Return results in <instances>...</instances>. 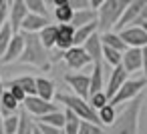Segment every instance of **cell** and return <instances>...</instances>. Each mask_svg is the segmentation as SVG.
<instances>
[{"instance_id": "23", "label": "cell", "mask_w": 147, "mask_h": 134, "mask_svg": "<svg viewBox=\"0 0 147 134\" xmlns=\"http://www.w3.org/2000/svg\"><path fill=\"white\" fill-rule=\"evenodd\" d=\"M34 128H36V120H32V114L22 108L18 112V130H16V134H32Z\"/></svg>"}, {"instance_id": "27", "label": "cell", "mask_w": 147, "mask_h": 134, "mask_svg": "<svg viewBox=\"0 0 147 134\" xmlns=\"http://www.w3.org/2000/svg\"><path fill=\"white\" fill-rule=\"evenodd\" d=\"M10 84H18L28 96L36 94V78H32V76H18V78L10 80Z\"/></svg>"}, {"instance_id": "36", "label": "cell", "mask_w": 147, "mask_h": 134, "mask_svg": "<svg viewBox=\"0 0 147 134\" xmlns=\"http://www.w3.org/2000/svg\"><path fill=\"white\" fill-rule=\"evenodd\" d=\"M8 90L14 94V98H16L18 102H24V100H26V96H28V94H26V92H24L18 84H10V82H8Z\"/></svg>"}, {"instance_id": "29", "label": "cell", "mask_w": 147, "mask_h": 134, "mask_svg": "<svg viewBox=\"0 0 147 134\" xmlns=\"http://www.w3.org/2000/svg\"><path fill=\"white\" fill-rule=\"evenodd\" d=\"M73 14H75V8L71 4H63V6H55V18L59 24H69L73 20Z\"/></svg>"}, {"instance_id": "19", "label": "cell", "mask_w": 147, "mask_h": 134, "mask_svg": "<svg viewBox=\"0 0 147 134\" xmlns=\"http://www.w3.org/2000/svg\"><path fill=\"white\" fill-rule=\"evenodd\" d=\"M101 30V26H99V18L97 20H93V22H89V24H85V26H79L77 30H75V46H83L95 32H99Z\"/></svg>"}, {"instance_id": "16", "label": "cell", "mask_w": 147, "mask_h": 134, "mask_svg": "<svg viewBox=\"0 0 147 134\" xmlns=\"http://www.w3.org/2000/svg\"><path fill=\"white\" fill-rule=\"evenodd\" d=\"M51 20L49 16H42V14H34V12H28V16L22 20V26H20V32H40L45 26H49Z\"/></svg>"}, {"instance_id": "11", "label": "cell", "mask_w": 147, "mask_h": 134, "mask_svg": "<svg viewBox=\"0 0 147 134\" xmlns=\"http://www.w3.org/2000/svg\"><path fill=\"white\" fill-rule=\"evenodd\" d=\"M121 66L133 74L137 70H143V50L141 48H135V46H129L125 52H123V60H121Z\"/></svg>"}, {"instance_id": "20", "label": "cell", "mask_w": 147, "mask_h": 134, "mask_svg": "<svg viewBox=\"0 0 147 134\" xmlns=\"http://www.w3.org/2000/svg\"><path fill=\"white\" fill-rule=\"evenodd\" d=\"M97 18H99V14H97L95 8H83V10H75L71 24L75 28H79V26H85V24H89V22H93Z\"/></svg>"}, {"instance_id": "44", "label": "cell", "mask_w": 147, "mask_h": 134, "mask_svg": "<svg viewBox=\"0 0 147 134\" xmlns=\"http://www.w3.org/2000/svg\"><path fill=\"white\" fill-rule=\"evenodd\" d=\"M139 26H141V28H143V30H145V32H147V20H143V22H141V24H139Z\"/></svg>"}, {"instance_id": "45", "label": "cell", "mask_w": 147, "mask_h": 134, "mask_svg": "<svg viewBox=\"0 0 147 134\" xmlns=\"http://www.w3.org/2000/svg\"><path fill=\"white\" fill-rule=\"evenodd\" d=\"M4 92V82H2V78H0V94Z\"/></svg>"}, {"instance_id": "37", "label": "cell", "mask_w": 147, "mask_h": 134, "mask_svg": "<svg viewBox=\"0 0 147 134\" xmlns=\"http://www.w3.org/2000/svg\"><path fill=\"white\" fill-rule=\"evenodd\" d=\"M36 126H38V130H40L42 134H63V128L51 126V124H47V122H36Z\"/></svg>"}, {"instance_id": "9", "label": "cell", "mask_w": 147, "mask_h": 134, "mask_svg": "<svg viewBox=\"0 0 147 134\" xmlns=\"http://www.w3.org/2000/svg\"><path fill=\"white\" fill-rule=\"evenodd\" d=\"M121 34V38L125 40L127 46H135V48H143L147 46V32L141 26H127L123 30H117Z\"/></svg>"}, {"instance_id": "22", "label": "cell", "mask_w": 147, "mask_h": 134, "mask_svg": "<svg viewBox=\"0 0 147 134\" xmlns=\"http://www.w3.org/2000/svg\"><path fill=\"white\" fill-rule=\"evenodd\" d=\"M36 94H38L40 98L53 102L55 96H57V86H55V82L49 80V78H36Z\"/></svg>"}, {"instance_id": "10", "label": "cell", "mask_w": 147, "mask_h": 134, "mask_svg": "<svg viewBox=\"0 0 147 134\" xmlns=\"http://www.w3.org/2000/svg\"><path fill=\"white\" fill-rule=\"evenodd\" d=\"M22 50H24V36L22 32H14L6 52L0 56V62L2 64H10V62H18V58L22 56Z\"/></svg>"}, {"instance_id": "14", "label": "cell", "mask_w": 147, "mask_h": 134, "mask_svg": "<svg viewBox=\"0 0 147 134\" xmlns=\"http://www.w3.org/2000/svg\"><path fill=\"white\" fill-rule=\"evenodd\" d=\"M111 70H113V72H111V76H109L107 90H105V92H107V96H109V100H111V98L117 94V90H119V88L129 80V72H127L121 64H119V66H115V68H111Z\"/></svg>"}, {"instance_id": "40", "label": "cell", "mask_w": 147, "mask_h": 134, "mask_svg": "<svg viewBox=\"0 0 147 134\" xmlns=\"http://www.w3.org/2000/svg\"><path fill=\"white\" fill-rule=\"evenodd\" d=\"M141 50H143V74L147 78V46H143Z\"/></svg>"}, {"instance_id": "43", "label": "cell", "mask_w": 147, "mask_h": 134, "mask_svg": "<svg viewBox=\"0 0 147 134\" xmlns=\"http://www.w3.org/2000/svg\"><path fill=\"white\" fill-rule=\"evenodd\" d=\"M0 134H4V116L0 114Z\"/></svg>"}, {"instance_id": "12", "label": "cell", "mask_w": 147, "mask_h": 134, "mask_svg": "<svg viewBox=\"0 0 147 134\" xmlns=\"http://www.w3.org/2000/svg\"><path fill=\"white\" fill-rule=\"evenodd\" d=\"M147 6V0H131L129 2V6L125 8V12H123V16H121V20H119V24L115 26L117 30H123V28H127V26H131L135 20H137V16L141 14V10Z\"/></svg>"}, {"instance_id": "34", "label": "cell", "mask_w": 147, "mask_h": 134, "mask_svg": "<svg viewBox=\"0 0 147 134\" xmlns=\"http://www.w3.org/2000/svg\"><path fill=\"white\" fill-rule=\"evenodd\" d=\"M79 134H103V128L95 122H89V120H81V126H79Z\"/></svg>"}, {"instance_id": "8", "label": "cell", "mask_w": 147, "mask_h": 134, "mask_svg": "<svg viewBox=\"0 0 147 134\" xmlns=\"http://www.w3.org/2000/svg\"><path fill=\"white\" fill-rule=\"evenodd\" d=\"M63 58H65V62L69 64L71 70H83L85 66L93 64V60H91L89 52L85 50V46H71L69 50L63 52Z\"/></svg>"}, {"instance_id": "32", "label": "cell", "mask_w": 147, "mask_h": 134, "mask_svg": "<svg viewBox=\"0 0 147 134\" xmlns=\"http://www.w3.org/2000/svg\"><path fill=\"white\" fill-rule=\"evenodd\" d=\"M89 102H91V106H93L95 110H99V108H103V106L109 102V96H107L105 90H99V92H95V94L89 96Z\"/></svg>"}, {"instance_id": "2", "label": "cell", "mask_w": 147, "mask_h": 134, "mask_svg": "<svg viewBox=\"0 0 147 134\" xmlns=\"http://www.w3.org/2000/svg\"><path fill=\"white\" fill-rule=\"evenodd\" d=\"M141 106L143 100L137 96L135 100L127 102L121 114H117L115 122L109 126V134H139V116H141Z\"/></svg>"}, {"instance_id": "24", "label": "cell", "mask_w": 147, "mask_h": 134, "mask_svg": "<svg viewBox=\"0 0 147 134\" xmlns=\"http://www.w3.org/2000/svg\"><path fill=\"white\" fill-rule=\"evenodd\" d=\"M57 34H59V24H49V26H45V28L38 32L42 44H45L49 50L55 48V44H57Z\"/></svg>"}, {"instance_id": "30", "label": "cell", "mask_w": 147, "mask_h": 134, "mask_svg": "<svg viewBox=\"0 0 147 134\" xmlns=\"http://www.w3.org/2000/svg\"><path fill=\"white\" fill-rule=\"evenodd\" d=\"M97 112H99V120H101V124H103V126H111V124L115 122V118H117L115 106H113L111 102H107V104H105L103 108H99Z\"/></svg>"}, {"instance_id": "3", "label": "cell", "mask_w": 147, "mask_h": 134, "mask_svg": "<svg viewBox=\"0 0 147 134\" xmlns=\"http://www.w3.org/2000/svg\"><path fill=\"white\" fill-rule=\"evenodd\" d=\"M55 100L59 104H63L65 108H71L81 120H89V122H95V124L103 126L101 120H99V112L91 106V102L87 98H81L77 94H65V92H61V94L55 96Z\"/></svg>"}, {"instance_id": "4", "label": "cell", "mask_w": 147, "mask_h": 134, "mask_svg": "<svg viewBox=\"0 0 147 134\" xmlns=\"http://www.w3.org/2000/svg\"><path fill=\"white\" fill-rule=\"evenodd\" d=\"M129 2H131V0H105V2L97 8L101 32L113 30L119 24V20H121L125 8L129 6Z\"/></svg>"}, {"instance_id": "35", "label": "cell", "mask_w": 147, "mask_h": 134, "mask_svg": "<svg viewBox=\"0 0 147 134\" xmlns=\"http://www.w3.org/2000/svg\"><path fill=\"white\" fill-rule=\"evenodd\" d=\"M18 130V112L4 118V134H16Z\"/></svg>"}, {"instance_id": "26", "label": "cell", "mask_w": 147, "mask_h": 134, "mask_svg": "<svg viewBox=\"0 0 147 134\" xmlns=\"http://www.w3.org/2000/svg\"><path fill=\"white\" fill-rule=\"evenodd\" d=\"M103 60H105L111 68H115V66H119V64H121V60H123V52L103 44Z\"/></svg>"}, {"instance_id": "7", "label": "cell", "mask_w": 147, "mask_h": 134, "mask_svg": "<svg viewBox=\"0 0 147 134\" xmlns=\"http://www.w3.org/2000/svg\"><path fill=\"white\" fill-rule=\"evenodd\" d=\"M22 108L28 110L32 116L38 118V116H45V114H49V112L61 110V104H55V102L45 100V98H40L38 94H34V96H26V100L22 102Z\"/></svg>"}, {"instance_id": "31", "label": "cell", "mask_w": 147, "mask_h": 134, "mask_svg": "<svg viewBox=\"0 0 147 134\" xmlns=\"http://www.w3.org/2000/svg\"><path fill=\"white\" fill-rule=\"evenodd\" d=\"M36 122H47V124H51V126L65 128V112H61V110L49 112V114H45V116H38Z\"/></svg>"}, {"instance_id": "25", "label": "cell", "mask_w": 147, "mask_h": 134, "mask_svg": "<svg viewBox=\"0 0 147 134\" xmlns=\"http://www.w3.org/2000/svg\"><path fill=\"white\" fill-rule=\"evenodd\" d=\"M79 126H81V118L71 108H65V128H63V132L65 134H79Z\"/></svg>"}, {"instance_id": "18", "label": "cell", "mask_w": 147, "mask_h": 134, "mask_svg": "<svg viewBox=\"0 0 147 134\" xmlns=\"http://www.w3.org/2000/svg\"><path fill=\"white\" fill-rule=\"evenodd\" d=\"M20 106H22V102H18L10 90H4L2 94H0V114H2L4 118L10 116V114H16L20 110Z\"/></svg>"}, {"instance_id": "21", "label": "cell", "mask_w": 147, "mask_h": 134, "mask_svg": "<svg viewBox=\"0 0 147 134\" xmlns=\"http://www.w3.org/2000/svg\"><path fill=\"white\" fill-rule=\"evenodd\" d=\"M101 40H103V44H105V46H111V48L121 50V52H125V50L129 48V46L125 44V40L121 38V34H119V32H115V30L101 32Z\"/></svg>"}, {"instance_id": "41", "label": "cell", "mask_w": 147, "mask_h": 134, "mask_svg": "<svg viewBox=\"0 0 147 134\" xmlns=\"http://www.w3.org/2000/svg\"><path fill=\"white\" fill-rule=\"evenodd\" d=\"M103 2H105V0H91V8H95V10H97Z\"/></svg>"}, {"instance_id": "13", "label": "cell", "mask_w": 147, "mask_h": 134, "mask_svg": "<svg viewBox=\"0 0 147 134\" xmlns=\"http://www.w3.org/2000/svg\"><path fill=\"white\" fill-rule=\"evenodd\" d=\"M28 6L24 0H14L10 4V10H8V22L12 26L14 32H20V26H22V20L28 16Z\"/></svg>"}, {"instance_id": "46", "label": "cell", "mask_w": 147, "mask_h": 134, "mask_svg": "<svg viewBox=\"0 0 147 134\" xmlns=\"http://www.w3.org/2000/svg\"><path fill=\"white\" fill-rule=\"evenodd\" d=\"M0 6H8V2L6 0H0Z\"/></svg>"}, {"instance_id": "5", "label": "cell", "mask_w": 147, "mask_h": 134, "mask_svg": "<svg viewBox=\"0 0 147 134\" xmlns=\"http://www.w3.org/2000/svg\"><path fill=\"white\" fill-rule=\"evenodd\" d=\"M147 86V78L143 76V78H135V80H127L119 90H117V94L109 100L113 106H117V104H127V102H131V100H135L139 94H141V90Z\"/></svg>"}, {"instance_id": "39", "label": "cell", "mask_w": 147, "mask_h": 134, "mask_svg": "<svg viewBox=\"0 0 147 134\" xmlns=\"http://www.w3.org/2000/svg\"><path fill=\"white\" fill-rule=\"evenodd\" d=\"M143 20H147V6H145V8H143V10H141V14H139V16H137V20H135V22H133V24H131V26H139V24H141V22H143Z\"/></svg>"}, {"instance_id": "17", "label": "cell", "mask_w": 147, "mask_h": 134, "mask_svg": "<svg viewBox=\"0 0 147 134\" xmlns=\"http://www.w3.org/2000/svg\"><path fill=\"white\" fill-rule=\"evenodd\" d=\"M83 46H85V50L89 52L93 64H101V62H105V60H103V40H101V34H99V32H95V34H93Z\"/></svg>"}, {"instance_id": "42", "label": "cell", "mask_w": 147, "mask_h": 134, "mask_svg": "<svg viewBox=\"0 0 147 134\" xmlns=\"http://www.w3.org/2000/svg\"><path fill=\"white\" fill-rule=\"evenodd\" d=\"M55 6H63V4H69V0H51Z\"/></svg>"}, {"instance_id": "33", "label": "cell", "mask_w": 147, "mask_h": 134, "mask_svg": "<svg viewBox=\"0 0 147 134\" xmlns=\"http://www.w3.org/2000/svg\"><path fill=\"white\" fill-rule=\"evenodd\" d=\"M24 2H26V6H28L30 12L49 16V8H47V4H45V0H24Z\"/></svg>"}, {"instance_id": "1", "label": "cell", "mask_w": 147, "mask_h": 134, "mask_svg": "<svg viewBox=\"0 0 147 134\" xmlns=\"http://www.w3.org/2000/svg\"><path fill=\"white\" fill-rule=\"evenodd\" d=\"M24 36V50L22 56L18 58L20 64H30L36 68H49L51 60H49V48L42 44L38 32H22Z\"/></svg>"}, {"instance_id": "15", "label": "cell", "mask_w": 147, "mask_h": 134, "mask_svg": "<svg viewBox=\"0 0 147 134\" xmlns=\"http://www.w3.org/2000/svg\"><path fill=\"white\" fill-rule=\"evenodd\" d=\"M75 26L69 22V24H59V34H57V44H55V48L57 50H61V52H65V50H69L71 46H75Z\"/></svg>"}, {"instance_id": "38", "label": "cell", "mask_w": 147, "mask_h": 134, "mask_svg": "<svg viewBox=\"0 0 147 134\" xmlns=\"http://www.w3.org/2000/svg\"><path fill=\"white\" fill-rule=\"evenodd\" d=\"M69 4L75 10H83V8H91V0H69Z\"/></svg>"}, {"instance_id": "6", "label": "cell", "mask_w": 147, "mask_h": 134, "mask_svg": "<svg viewBox=\"0 0 147 134\" xmlns=\"http://www.w3.org/2000/svg\"><path fill=\"white\" fill-rule=\"evenodd\" d=\"M65 82L69 84V88L81 96V98H87L91 96V74H85V72H71V74H65Z\"/></svg>"}, {"instance_id": "47", "label": "cell", "mask_w": 147, "mask_h": 134, "mask_svg": "<svg viewBox=\"0 0 147 134\" xmlns=\"http://www.w3.org/2000/svg\"><path fill=\"white\" fill-rule=\"evenodd\" d=\"M63 134H65V132H63Z\"/></svg>"}, {"instance_id": "28", "label": "cell", "mask_w": 147, "mask_h": 134, "mask_svg": "<svg viewBox=\"0 0 147 134\" xmlns=\"http://www.w3.org/2000/svg\"><path fill=\"white\" fill-rule=\"evenodd\" d=\"M12 36H14V30H12L10 22H4L2 26H0V56L6 52V48H8Z\"/></svg>"}]
</instances>
